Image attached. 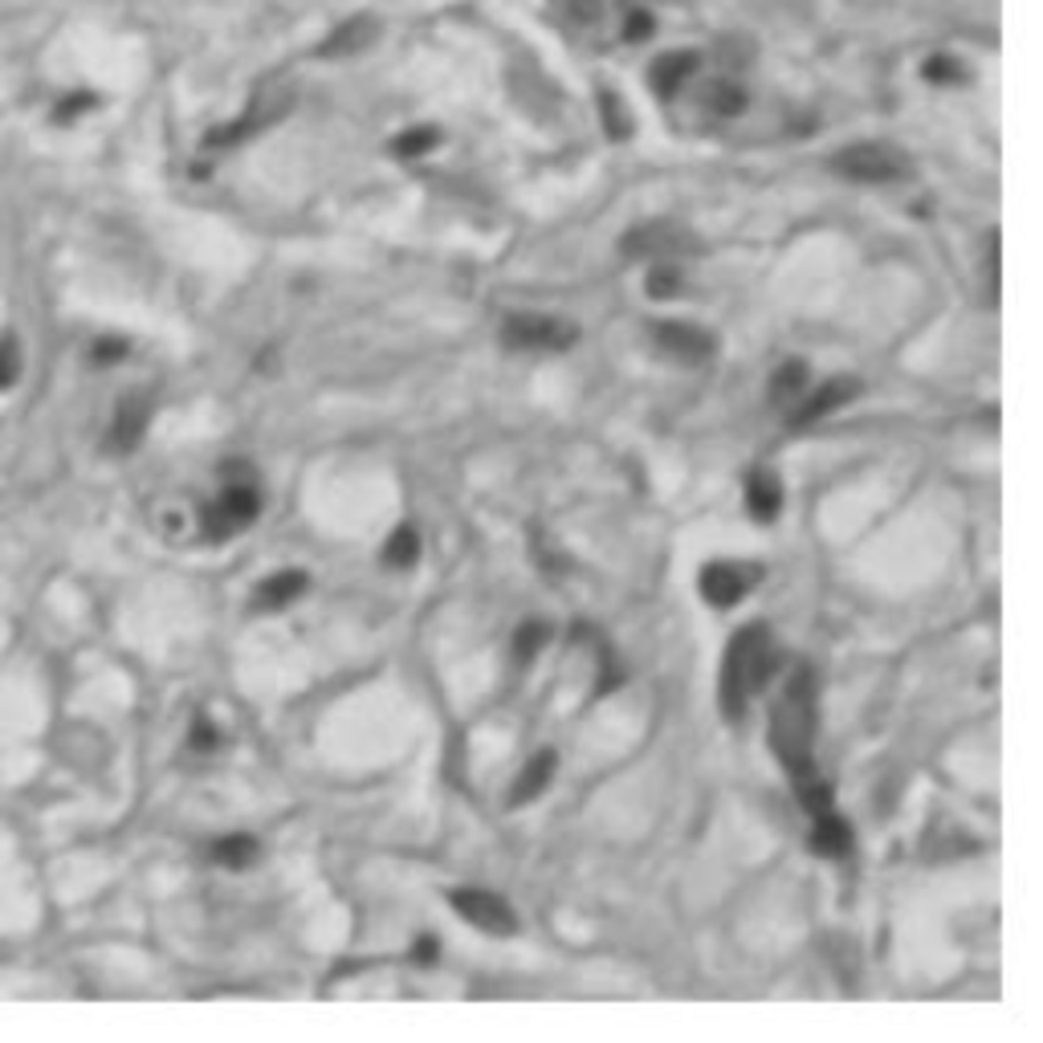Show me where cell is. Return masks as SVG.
<instances>
[{
    "label": "cell",
    "instance_id": "1f68e13d",
    "mask_svg": "<svg viewBox=\"0 0 1043 1043\" xmlns=\"http://www.w3.org/2000/svg\"><path fill=\"white\" fill-rule=\"evenodd\" d=\"M192 746H196V750H213L216 746V729L208 726V717H196V726H192Z\"/></svg>",
    "mask_w": 1043,
    "mask_h": 1043
},
{
    "label": "cell",
    "instance_id": "5b68a950",
    "mask_svg": "<svg viewBox=\"0 0 1043 1043\" xmlns=\"http://www.w3.org/2000/svg\"><path fill=\"white\" fill-rule=\"evenodd\" d=\"M257 514H262V493H257V485H249V481H228L225 490H221V498L204 510V530H208V539H228V534H237V530L249 526Z\"/></svg>",
    "mask_w": 1043,
    "mask_h": 1043
},
{
    "label": "cell",
    "instance_id": "d4e9b609",
    "mask_svg": "<svg viewBox=\"0 0 1043 1043\" xmlns=\"http://www.w3.org/2000/svg\"><path fill=\"white\" fill-rule=\"evenodd\" d=\"M600 111H604V126H607V135L612 139H628L632 135V114H628V106L612 94V90H604L600 94Z\"/></svg>",
    "mask_w": 1043,
    "mask_h": 1043
},
{
    "label": "cell",
    "instance_id": "7402d4cb",
    "mask_svg": "<svg viewBox=\"0 0 1043 1043\" xmlns=\"http://www.w3.org/2000/svg\"><path fill=\"white\" fill-rule=\"evenodd\" d=\"M257 852H262V843L253 840V836H228V840H221L213 848V860L225 868H245L257 860Z\"/></svg>",
    "mask_w": 1043,
    "mask_h": 1043
},
{
    "label": "cell",
    "instance_id": "484cf974",
    "mask_svg": "<svg viewBox=\"0 0 1043 1043\" xmlns=\"http://www.w3.org/2000/svg\"><path fill=\"white\" fill-rule=\"evenodd\" d=\"M648 294L653 298H677L681 294V274H677V265H668V262H661V265H653V274H648Z\"/></svg>",
    "mask_w": 1043,
    "mask_h": 1043
},
{
    "label": "cell",
    "instance_id": "7a4b0ae2",
    "mask_svg": "<svg viewBox=\"0 0 1043 1043\" xmlns=\"http://www.w3.org/2000/svg\"><path fill=\"white\" fill-rule=\"evenodd\" d=\"M775 668H779V644H775L767 624H746V628L734 632V641H729V648H726V661H722V681H717L722 709L738 722V717L746 714L750 697L767 689V681L775 677Z\"/></svg>",
    "mask_w": 1043,
    "mask_h": 1043
},
{
    "label": "cell",
    "instance_id": "e575fe53",
    "mask_svg": "<svg viewBox=\"0 0 1043 1043\" xmlns=\"http://www.w3.org/2000/svg\"><path fill=\"white\" fill-rule=\"evenodd\" d=\"M412 958L416 962H432V958H437V938H416Z\"/></svg>",
    "mask_w": 1043,
    "mask_h": 1043
},
{
    "label": "cell",
    "instance_id": "2e32d148",
    "mask_svg": "<svg viewBox=\"0 0 1043 1043\" xmlns=\"http://www.w3.org/2000/svg\"><path fill=\"white\" fill-rule=\"evenodd\" d=\"M376 33H379V25L371 17H351V21H342V25L318 45V58H342V53L364 50V45L376 41Z\"/></svg>",
    "mask_w": 1043,
    "mask_h": 1043
},
{
    "label": "cell",
    "instance_id": "836d02e7",
    "mask_svg": "<svg viewBox=\"0 0 1043 1043\" xmlns=\"http://www.w3.org/2000/svg\"><path fill=\"white\" fill-rule=\"evenodd\" d=\"M119 355H126V342H99V347H94V359H99V364H114Z\"/></svg>",
    "mask_w": 1043,
    "mask_h": 1043
},
{
    "label": "cell",
    "instance_id": "6da1fadb",
    "mask_svg": "<svg viewBox=\"0 0 1043 1043\" xmlns=\"http://www.w3.org/2000/svg\"><path fill=\"white\" fill-rule=\"evenodd\" d=\"M770 750L791 779L816 770V677L799 665L770 705Z\"/></svg>",
    "mask_w": 1043,
    "mask_h": 1043
},
{
    "label": "cell",
    "instance_id": "4fadbf2b",
    "mask_svg": "<svg viewBox=\"0 0 1043 1043\" xmlns=\"http://www.w3.org/2000/svg\"><path fill=\"white\" fill-rule=\"evenodd\" d=\"M697 65H702V53H693V50L661 53L653 62V70H648V82H653V90L661 99H673V94L697 74Z\"/></svg>",
    "mask_w": 1043,
    "mask_h": 1043
},
{
    "label": "cell",
    "instance_id": "44dd1931",
    "mask_svg": "<svg viewBox=\"0 0 1043 1043\" xmlns=\"http://www.w3.org/2000/svg\"><path fill=\"white\" fill-rule=\"evenodd\" d=\"M795 795H799V804H804V811L811 819L824 816V811H831V787L824 779H819L816 770L811 775H799L795 779Z\"/></svg>",
    "mask_w": 1043,
    "mask_h": 1043
},
{
    "label": "cell",
    "instance_id": "30bf717a",
    "mask_svg": "<svg viewBox=\"0 0 1043 1043\" xmlns=\"http://www.w3.org/2000/svg\"><path fill=\"white\" fill-rule=\"evenodd\" d=\"M289 106V94L286 90H265V94H257V99L249 102V111L241 114L237 123H225L216 126L213 135H208V147H228V143H241L245 135H253V131H262V126H269L274 119H282V111Z\"/></svg>",
    "mask_w": 1043,
    "mask_h": 1043
},
{
    "label": "cell",
    "instance_id": "cb8c5ba5",
    "mask_svg": "<svg viewBox=\"0 0 1043 1043\" xmlns=\"http://www.w3.org/2000/svg\"><path fill=\"white\" fill-rule=\"evenodd\" d=\"M416 554H420V534L412 526H400L384 546V563L388 566H412Z\"/></svg>",
    "mask_w": 1043,
    "mask_h": 1043
},
{
    "label": "cell",
    "instance_id": "5bb4252c",
    "mask_svg": "<svg viewBox=\"0 0 1043 1043\" xmlns=\"http://www.w3.org/2000/svg\"><path fill=\"white\" fill-rule=\"evenodd\" d=\"M811 824H816V828H811V852L816 856L843 860V856L852 852V828H848V819H840L836 811H824V816H816Z\"/></svg>",
    "mask_w": 1043,
    "mask_h": 1043
},
{
    "label": "cell",
    "instance_id": "4316f807",
    "mask_svg": "<svg viewBox=\"0 0 1043 1043\" xmlns=\"http://www.w3.org/2000/svg\"><path fill=\"white\" fill-rule=\"evenodd\" d=\"M432 143H437V131H432V126H412V131H403V135L396 139V155L412 160V155L432 152Z\"/></svg>",
    "mask_w": 1043,
    "mask_h": 1043
},
{
    "label": "cell",
    "instance_id": "8992f818",
    "mask_svg": "<svg viewBox=\"0 0 1043 1043\" xmlns=\"http://www.w3.org/2000/svg\"><path fill=\"white\" fill-rule=\"evenodd\" d=\"M697 237L689 228L673 225V221H653V225L632 228L624 237V253L628 257H644V262H673V257H685V253H697Z\"/></svg>",
    "mask_w": 1043,
    "mask_h": 1043
},
{
    "label": "cell",
    "instance_id": "e0dca14e",
    "mask_svg": "<svg viewBox=\"0 0 1043 1043\" xmlns=\"http://www.w3.org/2000/svg\"><path fill=\"white\" fill-rule=\"evenodd\" d=\"M554 770H559L554 750H539V755L526 763V770L518 775L514 791H510V807H522V804H530V799H539V795L546 791V783L554 779Z\"/></svg>",
    "mask_w": 1043,
    "mask_h": 1043
},
{
    "label": "cell",
    "instance_id": "f546056e",
    "mask_svg": "<svg viewBox=\"0 0 1043 1043\" xmlns=\"http://www.w3.org/2000/svg\"><path fill=\"white\" fill-rule=\"evenodd\" d=\"M926 78H930V82H958V78H962V65H958L954 58H942V53H938V58L926 62Z\"/></svg>",
    "mask_w": 1043,
    "mask_h": 1043
},
{
    "label": "cell",
    "instance_id": "d6a6232c",
    "mask_svg": "<svg viewBox=\"0 0 1043 1043\" xmlns=\"http://www.w3.org/2000/svg\"><path fill=\"white\" fill-rule=\"evenodd\" d=\"M90 106H94V99H90V94H74V99H65L62 106H58V119H74V114L90 111Z\"/></svg>",
    "mask_w": 1043,
    "mask_h": 1043
},
{
    "label": "cell",
    "instance_id": "9c48e42d",
    "mask_svg": "<svg viewBox=\"0 0 1043 1043\" xmlns=\"http://www.w3.org/2000/svg\"><path fill=\"white\" fill-rule=\"evenodd\" d=\"M656 347L681 364H705L717 351V339L697 323H653Z\"/></svg>",
    "mask_w": 1043,
    "mask_h": 1043
},
{
    "label": "cell",
    "instance_id": "ffe728a7",
    "mask_svg": "<svg viewBox=\"0 0 1043 1043\" xmlns=\"http://www.w3.org/2000/svg\"><path fill=\"white\" fill-rule=\"evenodd\" d=\"M799 391H807V364L804 359H787V364L775 371V379H770V400L775 403L795 400Z\"/></svg>",
    "mask_w": 1043,
    "mask_h": 1043
},
{
    "label": "cell",
    "instance_id": "52a82bcc",
    "mask_svg": "<svg viewBox=\"0 0 1043 1043\" xmlns=\"http://www.w3.org/2000/svg\"><path fill=\"white\" fill-rule=\"evenodd\" d=\"M763 579V566L750 563H709L702 571V595L709 607H734L746 600L755 583Z\"/></svg>",
    "mask_w": 1043,
    "mask_h": 1043
},
{
    "label": "cell",
    "instance_id": "83f0119b",
    "mask_svg": "<svg viewBox=\"0 0 1043 1043\" xmlns=\"http://www.w3.org/2000/svg\"><path fill=\"white\" fill-rule=\"evenodd\" d=\"M17 376H21V351L13 339H0V391L17 384Z\"/></svg>",
    "mask_w": 1043,
    "mask_h": 1043
},
{
    "label": "cell",
    "instance_id": "ac0fdd59",
    "mask_svg": "<svg viewBox=\"0 0 1043 1043\" xmlns=\"http://www.w3.org/2000/svg\"><path fill=\"white\" fill-rule=\"evenodd\" d=\"M303 591H306V571H277V575H269L262 587H257V595H253V607H262V612H277V607L294 604Z\"/></svg>",
    "mask_w": 1043,
    "mask_h": 1043
},
{
    "label": "cell",
    "instance_id": "f1b7e54d",
    "mask_svg": "<svg viewBox=\"0 0 1043 1043\" xmlns=\"http://www.w3.org/2000/svg\"><path fill=\"white\" fill-rule=\"evenodd\" d=\"M554 4L563 9V17H571V21H579V25L600 21V0H554Z\"/></svg>",
    "mask_w": 1043,
    "mask_h": 1043
},
{
    "label": "cell",
    "instance_id": "4dcf8cb0",
    "mask_svg": "<svg viewBox=\"0 0 1043 1043\" xmlns=\"http://www.w3.org/2000/svg\"><path fill=\"white\" fill-rule=\"evenodd\" d=\"M648 33H653V17L641 13V9H632L628 21H624V38L636 41V38H648Z\"/></svg>",
    "mask_w": 1043,
    "mask_h": 1043
},
{
    "label": "cell",
    "instance_id": "ba28073f",
    "mask_svg": "<svg viewBox=\"0 0 1043 1043\" xmlns=\"http://www.w3.org/2000/svg\"><path fill=\"white\" fill-rule=\"evenodd\" d=\"M449 906H453L469 926H478V930H485V933H498V938L518 933V918L510 913V906H505L502 897H493V892L457 889V892H449Z\"/></svg>",
    "mask_w": 1043,
    "mask_h": 1043
},
{
    "label": "cell",
    "instance_id": "d6986e66",
    "mask_svg": "<svg viewBox=\"0 0 1043 1043\" xmlns=\"http://www.w3.org/2000/svg\"><path fill=\"white\" fill-rule=\"evenodd\" d=\"M702 102H705V111L717 114V119H734V114H742V106H746V90H742L734 78H714V82L705 86Z\"/></svg>",
    "mask_w": 1043,
    "mask_h": 1043
},
{
    "label": "cell",
    "instance_id": "9a60e30c",
    "mask_svg": "<svg viewBox=\"0 0 1043 1043\" xmlns=\"http://www.w3.org/2000/svg\"><path fill=\"white\" fill-rule=\"evenodd\" d=\"M746 510L758 518V522H775L783 510V481L767 469H758L746 478Z\"/></svg>",
    "mask_w": 1043,
    "mask_h": 1043
},
{
    "label": "cell",
    "instance_id": "7c38bea8",
    "mask_svg": "<svg viewBox=\"0 0 1043 1043\" xmlns=\"http://www.w3.org/2000/svg\"><path fill=\"white\" fill-rule=\"evenodd\" d=\"M147 416H152V400H147L143 391H131V396L119 403L114 425H111L114 453H131V449H135L139 440H143V432H147Z\"/></svg>",
    "mask_w": 1043,
    "mask_h": 1043
},
{
    "label": "cell",
    "instance_id": "8fae6325",
    "mask_svg": "<svg viewBox=\"0 0 1043 1043\" xmlns=\"http://www.w3.org/2000/svg\"><path fill=\"white\" fill-rule=\"evenodd\" d=\"M856 396H860V379H828L824 388H816L811 396L804 400V408L791 416V428H807L816 425V420H824V416H831L836 408H843V403H852Z\"/></svg>",
    "mask_w": 1043,
    "mask_h": 1043
},
{
    "label": "cell",
    "instance_id": "277c9868",
    "mask_svg": "<svg viewBox=\"0 0 1043 1043\" xmlns=\"http://www.w3.org/2000/svg\"><path fill=\"white\" fill-rule=\"evenodd\" d=\"M579 327L554 315H510L502 323V342L510 351H566L575 347Z\"/></svg>",
    "mask_w": 1043,
    "mask_h": 1043
},
{
    "label": "cell",
    "instance_id": "603a6c76",
    "mask_svg": "<svg viewBox=\"0 0 1043 1043\" xmlns=\"http://www.w3.org/2000/svg\"><path fill=\"white\" fill-rule=\"evenodd\" d=\"M546 641H551V624H546V620H526L514 636V661L518 665H530Z\"/></svg>",
    "mask_w": 1043,
    "mask_h": 1043
},
{
    "label": "cell",
    "instance_id": "3957f363",
    "mask_svg": "<svg viewBox=\"0 0 1043 1043\" xmlns=\"http://www.w3.org/2000/svg\"><path fill=\"white\" fill-rule=\"evenodd\" d=\"M831 172L856 184H897L913 172L909 155L892 143H852L831 155Z\"/></svg>",
    "mask_w": 1043,
    "mask_h": 1043
}]
</instances>
